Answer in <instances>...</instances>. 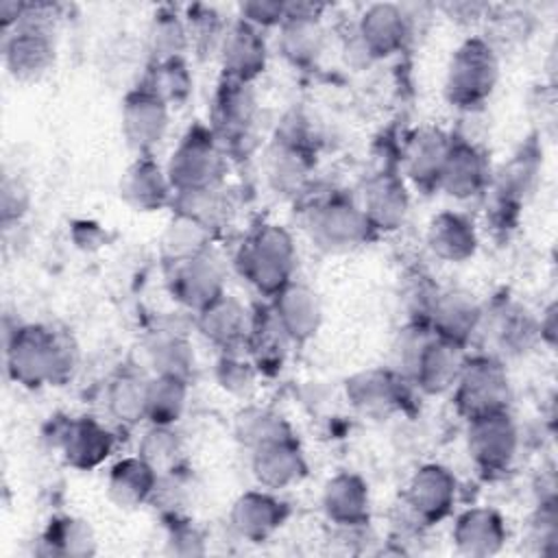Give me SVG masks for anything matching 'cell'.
Listing matches in <instances>:
<instances>
[{
	"instance_id": "obj_1",
	"label": "cell",
	"mask_w": 558,
	"mask_h": 558,
	"mask_svg": "<svg viewBox=\"0 0 558 558\" xmlns=\"http://www.w3.org/2000/svg\"><path fill=\"white\" fill-rule=\"evenodd\" d=\"M9 377L24 388L63 386L72 379L78 351L68 333L46 325H15L4 340Z\"/></svg>"
},
{
	"instance_id": "obj_2",
	"label": "cell",
	"mask_w": 558,
	"mask_h": 558,
	"mask_svg": "<svg viewBox=\"0 0 558 558\" xmlns=\"http://www.w3.org/2000/svg\"><path fill=\"white\" fill-rule=\"evenodd\" d=\"M235 268L259 294L272 299L294 281L296 244L290 231L270 222L253 229L235 253Z\"/></svg>"
},
{
	"instance_id": "obj_3",
	"label": "cell",
	"mask_w": 558,
	"mask_h": 558,
	"mask_svg": "<svg viewBox=\"0 0 558 558\" xmlns=\"http://www.w3.org/2000/svg\"><path fill=\"white\" fill-rule=\"evenodd\" d=\"M54 11L50 4H26L17 24L4 33L2 57L15 81H37L57 57Z\"/></svg>"
},
{
	"instance_id": "obj_4",
	"label": "cell",
	"mask_w": 558,
	"mask_h": 558,
	"mask_svg": "<svg viewBox=\"0 0 558 558\" xmlns=\"http://www.w3.org/2000/svg\"><path fill=\"white\" fill-rule=\"evenodd\" d=\"M499 81V59L495 48L482 37L464 39L451 54L445 74V98L451 107L473 111L495 92Z\"/></svg>"
},
{
	"instance_id": "obj_5",
	"label": "cell",
	"mask_w": 558,
	"mask_h": 558,
	"mask_svg": "<svg viewBox=\"0 0 558 558\" xmlns=\"http://www.w3.org/2000/svg\"><path fill=\"white\" fill-rule=\"evenodd\" d=\"M227 153L211 133L209 124H194L174 146L166 174L174 192L220 187L227 174Z\"/></svg>"
},
{
	"instance_id": "obj_6",
	"label": "cell",
	"mask_w": 558,
	"mask_h": 558,
	"mask_svg": "<svg viewBox=\"0 0 558 558\" xmlns=\"http://www.w3.org/2000/svg\"><path fill=\"white\" fill-rule=\"evenodd\" d=\"M209 129L225 148L227 157L251 153L257 129V98L251 83L220 76L211 100Z\"/></svg>"
},
{
	"instance_id": "obj_7",
	"label": "cell",
	"mask_w": 558,
	"mask_h": 558,
	"mask_svg": "<svg viewBox=\"0 0 558 558\" xmlns=\"http://www.w3.org/2000/svg\"><path fill=\"white\" fill-rule=\"evenodd\" d=\"M451 390L453 405L466 421L510 410V377L504 362L495 355L466 357L462 373Z\"/></svg>"
},
{
	"instance_id": "obj_8",
	"label": "cell",
	"mask_w": 558,
	"mask_h": 558,
	"mask_svg": "<svg viewBox=\"0 0 558 558\" xmlns=\"http://www.w3.org/2000/svg\"><path fill=\"white\" fill-rule=\"evenodd\" d=\"M307 231L312 242L327 253L357 248L375 235L364 209L340 194L327 196L310 209Z\"/></svg>"
},
{
	"instance_id": "obj_9",
	"label": "cell",
	"mask_w": 558,
	"mask_h": 558,
	"mask_svg": "<svg viewBox=\"0 0 558 558\" xmlns=\"http://www.w3.org/2000/svg\"><path fill=\"white\" fill-rule=\"evenodd\" d=\"M519 449V429L510 410L466 421V451L475 469L495 477L510 469Z\"/></svg>"
},
{
	"instance_id": "obj_10",
	"label": "cell",
	"mask_w": 558,
	"mask_h": 558,
	"mask_svg": "<svg viewBox=\"0 0 558 558\" xmlns=\"http://www.w3.org/2000/svg\"><path fill=\"white\" fill-rule=\"evenodd\" d=\"M466 349L429 331L408 362L403 377L425 395L451 390L466 362Z\"/></svg>"
},
{
	"instance_id": "obj_11",
	"label": "cell",
	"mask_w": 558,
	"mask_h": 558,
	"mask_svg": "<svg viewBox=\"0 0 558 558\" xmlns=\"http://www.w3.org/2000/svg\"><path fill=\"white\" fill-rule=\"evenodd\" d=\"M170 107L146 83H137L122 100V135L137 155H153L166 137Z\"/></svg>"
},
{
	"instance_id": "obj_12",
	"label": "cell",
	"mask_w": 558,
	"mask_h": 558,
	"mask_svg": "<svg viewBox=\"0 0 558 558\" xmlns=\"http://www.w3.org/2000/svg\"><path fill=\"white\" fill-rule=\"evenodd\" d=\"M456 497V475L447 466L429 462L412 473L403 493V504L416 523L434 525L451 514Z\"/></svg>"
},
{
	"instance_id": "obj_13",
	"label": "cell",
	"mask_w": 558,
	"mask_h": 558,
	"mask_svg": "<svg viewBox=\"0 0 558 558\" xmlns=\"http://www.w3.org/2000/svg\"><path fill=\"white\" fill-rule=\"evenodd\" d=\"M541 170V150L534 142H527L521 146L519 153L510 157L508 163H504L488 183L490 198H493V218L506 227L510 225V218L517 216L521 209V203L525 196L534 190L536 177Z\"/></svg>"
},
{
	"instance_id": "obj_14",
	"label": "cell",
	"mask_w": 558,
	"mask_h": 558,
	"mask_svg": "<svg viewBox=\"0 0 558 558\" xmlns=\"http://www.w3.org/2000/svg\"><path fill=\"white\" fill-rule=\"evenodd\" d=\"M168 275V288L174 301L194 314L218 301L225 290V270L211 251H205L196 257L177 262Z\"/></svg>"
},
{
	"instance_id": "obj_15",
	"label": "cell",
	"mask_w": 558,
	"mask_h": 558,
	"mask_svg": "<svg viewBox=\"0 0 558 558\" xmlns=\"http://www.w3.org/2000/svg\"><path fill=\"white\" fill-rule=\"evenodd\" d=\"M52 445L61 451L65 464L78 471L100 466L113 451V434L92 416L65 418L52 429Z\"/></svg>"
},
{
	"instance_id": "obj_16",
	"label": "cell",
	"mask_w": 558,
	"mask_h": 558,
	"mask_svg": "<svg viewBox=\"0 0 558 558\" xmlns=\"http://www.w3.org/2000/svg\"><path fill=\"white\" fill-rule=\"evenodd\" d=\"M423 316L436 336L466 349L482 325L484 310L464 290H438L429 299Z\"/></svg>"
},
{
	"instance_id": "obj_17",
	"label": "cell",
	"mask_w": 558,
	"mask_h": 558,
	"mask_svg": "<svg viewBox=\"0 0 558 558\" xmlns=\"http://www.w3.org/2000/svg\"><path fill=\"white\" fill-rule=\"evenodd\" d=\"M320 7L286 2V20L279 24V52L294 68H310L323 52L325 31L318 17Z\"/></svg>"
},
{
	"instance_id": "obj_18",
	"label": "cell",
	"mask_w": 558,
	"mask_h": 558,
	"mask_svg": "<svg viewBox=\"0 0 558 558\" xmlns=\"http://www.w3.org/2000/svg\"><path fill=\"white\" fill-rule=\"evenodd\" d=\"M294 122L296 120H288V124L277 131L266 153L268 181L281 194L299 192L312 168V153L307 148L305 133Z\"/></svg>"
},
{
	"instance_id": "obj_19",
	"label": "cell",
	"mask_w": 558,
	"mask_h": 558,
	"mask_svg": "<svg viewBox=\"0 0 558 558\" xmlns=\"http://www.w3.org/2000/svg\"><path fill=\"white\" fill-rule=\"evenodd\" d=\"M408 379L390 368H366L351 375L344 384L349 403L375 418H384L403 408Z\"/></svg>"
},
{
	"instance_id": "obj_20",
	"label": "cell",
	"mask_w": 558,
	"mask_h": 558,
	"mask_svg": "<svg viewBox=\"0 0 558 558\" xmlns=\"http://www.w3.org/2000/svg\"><path fill=\"white\" fill-rule=\"evenodd\" d=\"M218 57L222 76L253 85V81L266 70V39L257 26L238 17L225 28Z\"/></svg>"
},
{
	"instance_id": "obj_21",
	"label": "cell",
	"mask_w": 558,
	"mask_h": 558,
	"mask_svg": "<svg viewBox=\"0 0 558 558\" xmlns=\"http://www.w3.org/2000/svg\"><path fill=\"white\" fill-rule=\"evenodd\" d=\"M490 166L482 148L464 137L451 135L438 190L458 201H469L488 190Z\"/></svg>"
},
{
	"instance_id": "obj_22",
	"label": "cell",
	"mask_w": 558,
	"mask_h": 558,
	"mask_svg": "<svg viewBox=\"0 0 558 558\" xmlns=\"http://www.w3.org/2000/svg\"><path fill=\"white\" fill-rule=\"evenodd\" d=\"M410 37V17L399 4L375 2L357 22V44L366 59H386L403 48Z\"/></svg>"
},
{
	"instance_id": "obj_23",
	"label": "cell",
	"mask_w": 558,
	"mask_h": 558,
	"mask_svg": "<svg viewBox=\"0 0 558 558\" xmlns=\"http://www.w3.org/2000/svg\"><path fill=\"white\" fill-rule=\"evenodd\" d=\"M451 135L436 126L416 129L401 153L403 174L414 183L416 190L429 194L438 190L442 166L447 159Z\"/></svg>"
},
{
	"instance_id": "obj_24",
	"label": "cell",
	"mask_w": 558,
	"mask_h": 558,
	"mask_svg": "<svg viewBox=\"0 0 558 558\" xmlns=\"http://www.w3.org/2000/svg\"><path fill=\"white\" fill-rule=\"evenodd\" d=\"M288 506L272 495V490H246L229 510L233 532L248 543H266L288 519Z\"/></svg>"
},
{
	"instance_id": "obj_25",
	"label": "cell",
	"mask_w": 558,
	"mask_h": 558,
	"mask_svg": "<svg viewBox=\"0 0 558 558\" xmlns=\"http://www.w3.org/2000/svg\"><path fill=\"white\" fill-rule=\"evenodd\" d=\"M251 469L266 490H283L307 475V460L294 436L279 438L251 451Z\"/></svg>"
},
{
	"instance_id": "obj_26",
	"label": "cell",
	"mask_w": 558,
	"mask_h": 558,
	"mask_svg": "<svg viewBox=\"0 0 558 558\" xmlns=\"http://www.w3.org/2000/svg\"><path fill=\"white\" fill-rule=\"evenodd\" d=\"M270 310L292 344H305L312 340L323 320L316 292L296 279L270 299Z\"/></svg>"
},
{
	"instance_id": "obj_27",
	"label": "cell",
	"mask_w": 558,
	"mask_h": 558,
	"mask_svg": "<svg viewBox=\"0 0 558 558\" xmlns=\"http://www.w3.org/2000/svg\"><path fill=\"white\" fill-rule=\"evenodd\" d=\"M508 530L504 517L488 506H475L456 517L451 541L456 549L471 558H488L501 551Z\"/></svg>"
},
{
	"instance_id": "obj_28",
	"label": "cell",
	"mask_w": 558,
	"mask_h": 558,
	"mask_svg": "<svg viewBox=\"0 0 558 558\" xmlns=\"http://www.w3.org/2000/svg\"><path fill=\"white\" fill-rule=\"evenodd\" d=\"M320 504L325 517L342 530L364 527L371 519L368 484L357 473L340 471L329 477L323 486Z\"/></svg>"
},
{
	"instance_id": "obj_29",
	"label": "cell",
	"mask_w": 558,
	"mask_h": 558,
	"mask_svg": "<svg viewBox=\"0 0 558 558\" xmlns=\"http://www.w3.org/2000/svg\"><path fill=\"white\" fill-rule=\"evenodd\" d=\"M120 196L135 211H159L172 205L174 190L166 168H161L153 155H137L122 174Z\"/></svg>"
},
{
	"instance_id": "obj_30",
	"label": "cell",
	"mask_w": 558,
	"mask_h": 558,
	"mask_svg": "<svg viewBox=\"0 0 558 558\" xmlns=\"http://www.w3.org/2000/svg\"><path fill=\"white\" fill-rule=\"evenodd\" d=\"M360 207L375 233L399 229L410 209V196L403 179L395 172L375 174L364 187Z\"/></svg>"
},
{
	"instance_id": "obj_31",
	"label": "cell",
	"mask_w": 558,
	"mask_h": 558,
	"mask_svg": "<svg viewBox=\"0 0 558 558\" xmlns=\"http://www.w3.org/2000/svg\"><path fill=\"white\" fill-rule=\"evenodd\" d=\"M248 327V310L229 294H222L218 301L196 312V329L220 351H240V347L246 344Z\"/></svg>"
},
{
	"instance_id": "obj_32",
	"label": "cell",
	"mask_w": 558,
	"mask_h": 558,
	"mask_svg": "<svg viewBox=\"0 0 558 558\" xmlns=\"http://www.w3.org/2000/svg\"><path fill=\"white\" fill-rule=\"evenodd\" d=\"M159 473L140 456L116 462L107 477V495L118 508H137L153 501Z\"/></svg>"
},
{
	"instance_id": "obj_33",
	"label": "cell",
	"mask_w": 558,
	"mask_h": 558,
	"mask_svg": "<svg viewBox=\"0 0 558 558\" xmlns=\"http://www.w3.org/2000/svg\"><path fill=\"white\" fill-rule=\"evenodd\" d=\"M477 244V231L466 216L458 211H440L429 220L427 246L438 259L462 264L475 255Z\"/></svg>"
},
{
	"instance_id": "obj_34",
	"label": "cell",
	"mask_w": 558,
	"mask_h": 558,
	"mask_svg": "<svg viewBox=\"0 0 558 558\" xmlns=\"http://www.w3.org/2000/svg\"><path fill=\"white\" fill-rule=\"evenodd\" d=\"M290 338L277 323L270 305L251 314V327L246 336V349L259 373H275L281 368Z\"/></svg>"
},
{
	"instance_id": "obj_35",
	"label": "cell",
	"mask_w": 558,
	"mask_h": 558,
	"mask_svg": "<svg viewBox=\"0 0 558 558\" xmlns=\"http://www.w3.org/2000/svg\"><path fill=\"white\" fill-rule=\"evenodd\" d=\"M493 333L499 349L508 355H521L541 340L538 320L512 301H504L495 307Z\"/></svg>"
},
{
	"instance_id": "obj_36",
	"label": "cell",
	"mask_w": 558,
	"mask_h": 558,
	"mask_svg": "<svg viewBox=\"0 0 558 558\" xmlns=\"http://www.w3.org/2000/svg\"><path fill=\"white\" fill-rule=\"evenodd\" d=\"M148 379L144 373L126 368L120 371L107 390V410L109 414L126 427H133L146 421V390Z\"/></svg>"
},
{
	"instance_id": "obj_37",
	"label": "cell",
	"mask_w": 558,
	"mask_h": 558,
	"mask_svg": "<svg viewBox=\"0 0 558 558\" xmlns=\"http://www.w3.org/2000/svg\"><path fill=\"white\" fill-rule=\"evenodd\" d=\"M37 551L44 556L83 558L96 551V538L83 519L57 517L44 530Z\"/></svg>"
},
{
	"instance_id": "obj_38",
	"label": "cell",
	"mask_w": 558,
	"mask_h": 558,
	"mask_svg": "<svg viewBox=\"0 0 558 558\" xmlns=\"http://www.w3.org/2000/svg\"><path fill=\"white\" fill-rule=\"evenodd\" d=\"M190 379L174 375H153L146 390V421L150 425H172L183 416L187 405Z\"/></svg>"
},
{
	"instance_id": "obj_39",
	"label": "cell",
	"mask_w": 558,
	"mask_h": 558,
	"mask_svg": "<svg viewBox=\"0 0 558 558\" xmlns=\"http://www.w3.org/2000/svg\"><path fill=\"white\" fill-rule=\"evenodd\" d=\"M172 211L185 216L207 231H218L229 220V198L222 194V187L209 190H192V192H174Z\"/></svg>"
},
{
	"instance_id": "obj_40",
	"label": "cell",
	"mask_w": 558,
	"mask_h": 558,
	"mask_svg": "<svg viewBox=\"0 0 558 558\" xmlns=\"http://www.w3.org/2000/svg\"><path fill=\"white\" fill-rule=\"evenodd\" d=\"M148 364L155 375H174L190 379L194 368V351L185 336L174 331H157L146 344Z\"/></svg>"
},
{
	"instance_id": "obj_41",
	"label": "cell",
	"mask_w": 558,
	"mask_h": 558,
	"mask_svg": "<svg viewBox=\"0 0 558 558\" xmlns=\"http://www.w3.org/2000/svg\"><path fill=\"white\" fill-rule=\"evenodd\" d=\"M190 46V33L185 20L174 9H159L153 15L148 28V54L150 63H161L168 59H181Z\"/></svg>"
},
{
	"instance_id": "obj_42",
	"label": "cell",
	"mask_w": 558,
	"mask_h": 558,
	"mask_svg": "<svg viewBox=\"0 0 558 558\" xmlns=\"http://www.w3.org/2000/svg\"><path fill=\"white\" fill-rule=\"evenodd\" d=\"M233 434H235L238 442H242L251 451L266 442L294 436L292 427L288 425V421L281 414H277L270 408H259V405H248L235 416Z\"/></svg>"
},
{
	"instance_id": "obj_43",
	"label": "cell",
	"mask_w": 558,
	"mask_h": 558,
	"mask_svg": "<svg viewBox=\"0 0 558 558\" xmlns=\"http://www.w3.org/2000/svg\"><path fill=\"white\" fill-rule=\"evenodd\" d=\"M211 231H207L205 227H201L198 222L174 214V218L170 220L168 229L163 231L161 238V253L168 266L196 257L205 251H209V242H211Z\"/></svg>"
},
{
	"instance_id": "obj_44",
	"label": "cell",
	"mask_w": 558,
	"mask_h": 558,
	"mask_svg": "<svg viewBox=\"0 0 558 558\" xmlns=\"http://www.w3.org/2000/svg\"><path fill=\"white\" fill-rule=\"evenodd\" d=\"M168 107H181L192 94V74L185 59H168L161 63H148V72L142 78Z\"/></svg>"
},
{
	"instance_id": "obj_45",
	"label": "cell",
	"mask_w": 558,
	"mask_h": 558,
	"mask_svg": "<svg viewBox=\"0 0 558 558\" xmlns=\"http://www.w3.org/2000/svg\"><path fill=\"white\" fill-rule=\"evenodd\" d=\"M137 456L144 458L159 475L179 469L181 440L172 425H150L137 447Z\"/></svg>"
},
{
	"instance_id": "obj_46",
	"label": "cell",
	"mask_w": 558,
	"mask_h": 558,
	"mask_svg": "<svg viewBox=\"0 0 558 558\" xmlns=\"http://www.w3.org/2000/svg\"><path fill=\"white\" fill-rule=\"evenodd\" d=\"M257 366L251 357H244L240 351H222L216 362V379L218 384L235 397H248L257 381Z\"/></svg>"
},
{
	"instance_id": "obj_47",
	"label": "cell",
	"mask_w": 558,
	"mask_h": 558,
	"mask_svg": "<svg viewBox=\"0 0 558 558\" xmlns=\"http://www.w3.org/2000/svg\"><path fill=\"white\" fill-rule=\"evenodd\" d=\"M166 551L172 556H201L205 554V538L190 521L172 517L166 534Z\"/></svg>"
},
{
	"instance_id": "obj_48",
	"label": "cell",
	"mask_w": 558,
	"mask_h": 558,
	"mask_svg": "<svg viewBox=\"0 0 558 558\" xmlns=\"http://www.w3.org/2000/svg\"><path fill=\"white\" fill-rule=\"evenodd\" d=\"M558 538V517H556V501L545 499L538 504V510L534 512L530 521V541L538 545L541 554H549Z\"/></svg>"
},
{
	"instance_id": "obj_49",
	"label": "cell",
	"mask_w": 558,
	"mask_h": 558,
	"mask_svg": "<svg viewBox=\"0 0 558 558\" xmlns=\"http://www.w3.org/2000/svg\"><path fill=\"white\" fill-rule=\"evenodd\" d=\"M240 20L262 28L279 26L286 20V2L277 0H253V2H242L240 7Z\"/></svg>"
},
{
	"instance_id": "obj_50",
	"label": "cell",
	"mask_w": 558,
	"mask_h": 558,
	"mask_svg": "<svg viewBox=\"0 0 558 558\" xmlns=\"http://www.w3.org/2000/svg\"><path fill=\"white\" fill-rule=\"evenodd\" d=\"M28 207V194L20 181H11L4 177L2 181V222L9 225L11 216L20 220V216Z\"/></svg>"
},
{
	"instance_id": "obj_51",
	"label": "cell",
	"mask_w": 558,
	"mask_h": 558,
	"mask_svg": "<svg viewBox=\"0 0 558 558\" xmlns=\"http://www.w3.org/2000/svg\"><path fill=\"white\" fill-rule=\"evenodd\" d=\"M538 336H541V342H547L549 347H554V340H556V305L554 303L538 318Z\"/></svg>"
}]
</instances>
